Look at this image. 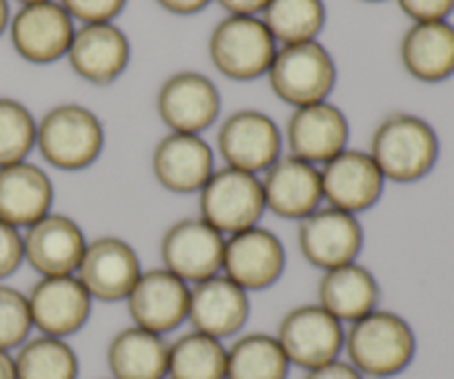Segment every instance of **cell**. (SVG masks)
I'll return each instance as SVG.
<instances>
[{
	"label": "cell",
	"mask_w": 454,
	"mask_h": 379,
	"mask_svg": "<svg viewBox=\"0 0 454 379\" xmlns=\"http://www.w3.org/2000/svg\"><path fill=\"white\" fill-rule=\"evenodd\" d=\"M16 379H78L80 367L74 349L60 337H35L18 351Z\"/></svg>",
	"instance_id": "cell-31"
},
{
	"label": "cell",
	"mask_w": 454,
	"mask_h": 379,
	"mask_svg": "<svg viewBox=\"0 0 454 379\" xmlns=\"http://www.w3.org/2000/svg\"><path fill=\"white\" fill-rule=\"evenodd\" d=\"M319 178L328 207L350 216L372 209L384 195L386 180L366 151L344 149L319 167Z\"/></svg>",
	"instance_id": "cell-14"
},
{
	"label": "cell",
	"mask_w": 454,
	"mask_h": 379,
	"mask_svg": "<svg viewBox=\"0 0 454 379\" xmlns=\"http://www.w3.org/2000/svg\"><path fill=\"white\" fill-rule=\"evenodd\" d=\"M217 149L226 167L257 176L282 158V133L266 114L242 109L222 122Z\"/></svg>",
	"instance_id": "cell-9"
},
{
	"label": "cell",
	"mask_w": 454,
	"mask_h": 379,
	"mask_svg": "<svg viewBox=\"0 0 454 379\" xmlns=\"http://www.w3.org/2000/svg\"><path fill=\"white\" fill-rule=\"evenodd\" d=\"M344 328L319 304L288 311L278 327V342L288 362L304 371L335 362L344 349Z\"/></svg>",
	"instance_id": "cell-7"
},
{
	"label": "cell",
	"mask_w": 454,
	"mask_h": 379,
	"mask_svg": "<svg viewBox=\"0 0 454 379\" xmlns=\"http://www.w3.org/2000/svg\"><path fill=\"white\" fill-rule=\"evenodd\" d=\"M162 9L176 13V16H193V13L202 12L204 7H208L211 0H155Z\"/></svg>",
	"instance_id": "cell-39"
},
{
	"label": "cell",
	"mask_w": 454,
	"mask_h": 379,
	"mask_svg": "<svg viewBox=\"0 0 454 379\" xmlns=\"http://www.w3.org/2000/svg\"><path fill=\"white\" fill-rule=\"evenodd\" d=\"M286 269V251L273 231L264 226L239 231L224 242L222 271L244 291H264L279 282Z\"/></svg>",
	"instance_id": "cell-12"
},
{
	"label": "cell",
	"mask_w": 454,
	"mask_h": 379,
	"mask_svg": "<svg viewBox=\"0 0 454 379\" xmlns=\"http://www.w3.org/2000/svg\"><path fill=\"white\" fill-rule=\"evenodd\" d=\"M31 313L27 296L0 284V349H18L27 342L31 331Z\"/></svg>",
	"instance_id": "cell-33"
},
{
	"label": "cell",
	"mask_w": 454,
	"mask_h": 379,
	"mask_svg": "<svg viewBox=\"0 0 454 379\" xmlns=\"http://www.w3.org/2000/svg\"><path fill=\"white\" fill-rule=\"evenodd\" d=\"M22 260H25V251H22L20 231L0 220V280L16 273Z\"/></svg>",
	"instance_id": "cell-35"
},
{
	"label": "cell",
	"mask_w": 454,
	"mask_h": 379,
	"mask_svg": "<svg viewBox=\"0 0 454 379\" xmlns=\"http://www.w3.org/2000/svg\"><path fill=\"white\" fill-rule=\"evenodd\" d=\"M275 43L300 44L319 36L326 22V7L322 0H270L262 20Z\"/></svg>",
	"instance_id": "cell-30"
},
{
	"label": "cell",
	"mask_w": 454,
	"mask_h": 379,
	"mask_svg": "<svg viewBox=\"0 0 454 379\" xmlns=\"http://www.w3.org/2000/svg\"><path fill=\"white\" fill-rule=\"evenodd\" d=\"M266 213L262 178L224 167L200 189V217L224 238L253 229Z\"/></svg>",
	"instance_id": "cell-5"
},
{
	"label": "cell",
	"mask_w": 454,
	"mask_h": 379,
	"mask_svg": "<svg viewBox=\"0 0 454 379\" xmlns=\"http://www.w3.org/2000/svg\"><path fill=\"white\" fill-rule=\"evenodd\" d=\"M248 313V293L231 282L226 275H213L191 287L186 320L198 333L215 340L233 337L244 328Z\"/></svg>",
	"instance_id": "cell-22"
},
{
	"label": "cell",
	"mask_w": 454,
	"mask_h": 379,
	"mask_svg": "<svg viewBox=\"0 0 454 379\" xmlns=\"http://www.w3.org/2000/svg\"><path fill=\"white\" fill-rule=\"evenodd\" d=\"M297 244L310 266L331 271L357 262L364 247V229L357 216L333 207H319L300 220Z\"/></svg>",
	"instance_id": "cell-10"
},
{
	"label": "cell",
	"mask_w": 454,
	"mask_h": 379,
	"mask_svg": "<svg viewBox=\"0 0 454 379\" xmlns=\"http://www.w3.org/2000/svg\"><path fill=\"white\" fill-rule=\"evenodd\" d=\"M291 362L278 337L248 333L226 351V379H286Z\"/></svg>",
	"instance_id": "cell-28"
},
{
	"label": "cell",
	"mask_w": 454,
	"mask_h": 379,
	"mask_svg": "<svg viewBox=\"0 0 454 379\" xmlns=\"http://www.w3.org/2000/svg\"><path fill=\"white\" fill-rule=\"evenodd\" d=\"M317 297L319 306L328 311L333 318L353 324L377 309L381 288L366 266L350 262V265L324 271Z\"/></svg>",
	"instance_id": "cell-25"
},
{
	"label": "cell",
	"mask_w": 454,
	"mask_h": 379,
	"mask_svg": "<svg viewBox=\"0 0 454 379\" xmlns=\"http://www.w3.org/2000/svg\"><path fill=\"white\" fill-rule=\"evenodd\" d=\"M65 12L84 25L96 22H111L122 13L127 0H60Z\"/></svg>",
	"instance_id": "cell-34"
},
{
	"label": "cell",
	"mask_w": 454,
	"mask_h": 379,
	"mask_svg": "<svg viewBox=\"0 0 454 379\" xmlns=\"http://www.w3.org/2000/svg\"><path fill=\"white\" fill-rule=\"evenodd\" d=\"M84 249L87 240L78 222L60 213H47L27 226V233L22 235L25 260L43 278L75 275Z\"/></svg>",
	"instance_id": "cell-16"
},
{
	"label": "cell",
	"mask_w": 454,
	"mask_h": 379,
	"mask_svg": "<svg viewBox=\"0 0 454 379\" xmlns=\"http://www.w3.org/2000/svg\"><path fill=\"white\" fill-rule=\"evenodd\" d=\"M222 98L213 80L198 71H180L167 78L158 93V114L171 133L200 136L215 124Z\"/></svg>",
	"instance_id": "cell-15"
},
{
	"label": "cell",
	"mask_w": 454,
	"mask_h": 379,
	"mask_svg": "<svg viewBox=\"0 0 454 379\" xmlns=\"http://www.w3.org/2000/svg\"><path fill=\"white\" fill-rule=\"evenodd\" d=\"M266 211L284 220H304L322 204V178L319 167L295 155H282L270 164L262 178Z\"/></svg>",
	"instance_id": "cell-21"
},
{
	"label": "cell",
	"mask_w": 454,
	"mask_h": 379,
	"mask_svg": "<svg viewBox=\"0 0 454 379\" xmlns=\"http://www.w3.org/2000/svg\"><path fill=\"white\" fill-rule=\"evenodd\" d=\"M106 364L114 379H164L168 373V344L158 333L129 327L111 340Z\"/></svg>",
	"instance_id": "cell-27"
},
{
	"label": "cell",
	"mask_w": 454,
	"mask_h": 379,
	"mask_svg": "<svg viewBox=\"0 0 454 379\" xmlns=\"http://www.w3.org/2000/svg\"><path fill=\"white\" fill-rule=\"evenodd\" d=\"M226 238L202 217H184L167 229L160 242L162 269L186 284L220 275Z\"/></svg>",
	"instance_id": "cell-8"
},
{
	"label": "cell",
	"mask_w": 454,
	"mask_h": 379,
	"mask_svg": "<svg viewBox=\"0 0 454 379\" xmlns=\"http://www.w3.org/2000/svg\"><path fill=\"white\" fill-rule=\"evenodd\" d=\"M27 302L31 324L47 337L65 340L78 333L91 315V296L75 275L43 278L31 288Z\"/></svg>",
	"instance_id": "cell-18"
},
{
	"label": "cell",
	"mask_w": 454,
	"mask_h": 379,
	"mask_svg": "<svg viewBox=\"0 0 454 379\" xmlns=\"http://www.w3.org/2000/svg\"><path fill=\"white\" fill-rule=\"evenodd\" d=\"M151 169L162 189L176 195L200 193L215 171V158L200 136L168 133L155 145Z\"/></svg>",
	"instance_id": "cell-20"
},
{
	"label": "cell",
	"mask_w": 454,
	"mask_h": 379,
	"mask_svg": "<svg viewBox=\"0 0 454 379\" xmlns=\"http://www.w3.org/2000/svg\"><path fill=\"white\" fill-rule=\"evenodd\" d=\"M278 43L255 16H229L208 38V56L222 75L239 83L269 74Z\"/></svg>",
	"instance_id": "cell-6"
},
{
	"label": "cell",
	"mask_w": 454,
	"mask_h": 379,
	"mask_svg": "<svg viewBox=\"0 0 454 379\" xmlns=\"http://www.w3.org/2000/svg\"><path fill=\"white\" fill-rule=\"evenodd\" d=\"M350 124L344 111L331 102L300 107L286 124V142L291 155L322 167L346 149Z\"/></svg>",
	"instance_id": "cell-19"
},
{
	"label": "cell",
	"mask_w": 454,
	"mask_h": 379,
	"mask_svg": "<svg viewBox=\"0 0 454 379\" xmlns=\"http://www.w3.org/2000/svg\"><path fill=\"white\" fill-rule=\"evenodd\" d=\"M304 379H364V375L348 362H337L335 359V362L324 364L313 371H306Z\"/></svg>",
	"instance_id": "cell-37"
},
{
	"label": "cell",
	"mask_w": 454,
	"mask_h": 379,
	"mask_svg": "<svg viewBox=\"0 0 454 379\" xmlns=\"http://www.w3.org/2000/svg\"><path fill=\"white\" fill-rule=\"evenodd\" d=\"M403 69L421 83H443L454 75V25L415 22L402 38Z\"/></svg>",
	"instance_id": "cell-26"
},
{
	"label": "cell",
	"mask_w": 454,
	"mask_h": 379,
	"mask_svg": "<svg viewBox=\"0 0 454 379\" xmlns=\"http://www.w3.org/2000/svg\"><path fill=\"white\" fill-rule=\"evenodd\" d=\"M366 3H381V0H366Z\"/></svg>",
	"instance_id": "cell-43"
},
{
	"label": "cell",
	"mask_w": 454,
	"mask_h": 379,
	"mask_svg": "<svg viewBox=\"0 0 454 379\" xmlns=\"http://www.w3.org/2000/svg\"><path fill=\"white\" fill-rule=\"evenodd\" d=\"M53 185L35 164L22 162L0 167V220L27 229L51 213Z\"/></svg>",
	"instance_id": "cell-24"
},
{
	"label": "cell",
	"mask_w": 454,
	"mask_h": 379,
	"mask_svg": "<svg viewBox=\"0 0 454 379\" xmlns=\"http://www.w3.org/2000/svg\"><path fill=\"white\" fill-rule=\"evenodd\" d=\"M35 146L51 167L60 171H82L100 158L105 149V127L87 107L58 105L38 122Z\"/></svg>",
	"instance_id": "cell-3"
},
{
	"label": "cell",
	"mask_w": 454,
	"mask_h": 379,
	"mask_svg": "<svg viewBox=\"0 0 454 379\" xmlns=\"http://www.w3.org/2000/svg\"><path fill=\"white\" fill-rule=\"evenodd\" d=\"M20 4H34V3H44V0H18Z\"/></svg>",
	"instance_id": "cell-42"
},
{
	"label": "cell",
	"mask_w": 454,
	"mask_h": 379,
	"mask_svg": "<svg viewBox=\"0 0 454 379\" xmlns=\"http://www.w3.org/2000/svg\"><path fill=\"white\" fill-rule=\"evenodd\" d=\"M217 3L231 16H255V13L264 12L270 0H217Z\"/></svg>",
	"instance_id": "cell-38"
},
{
	"label": "cell",
	"mask_w": 454,
	"mask_h": 379,
	"mask_svg": "<svg viewBox=\"0 0 454 379\" xmlns=\"http://www.w3.org/2000/svg\"><path fill=\"white\" fill-rule=\"evenodd\" d=\"M12 44L20 58L34 65H49L67 56L74 40V18L60 3L22 4L9 22Z\"/></svg>",
	"instance_id": "cell-13"
},
{
	"label": "cell",
	"mask_w": 454,
	"mask_h": 379,
	"mask_svg": "<svg viewBox=\"0 0 454 379\" xmlns=\"http://www.w3.org/2000/svg\"><path fill=\"white\" fill-rule=\"evenodd\" d=\"M171 379H226V349L204 333H186L168 344Z\"/></svg>",
	"instance_id": "cell-29"
},
{
	"label": "cell",
	"mask_w": 454,
	"mask_h": 379,
	"mask_svg": "<svg viewBox=\"0 0 454 379\" xmlns=\"http://www.w3.org/2000/svg\"><path fill=\"white\" fill-rule=\"evenodd\" d=\"M67 56L71 69L80 78L102 87L124 74L131 58V44L124 31L114 22H96L82 25L75 31Z\"/></svg>",
	"instance_id": "cell-23"
},
{
	"label": "cell",
	"mask_w": 454,
	"mask_h": 379,
	"mask_svg": "<svg viewBox=\"0 0 454 379\" xmlns=\"http://www.w3.org/2000/svg\"><path fill=\"white\" fill-rule=\"evenodd\" d=\"M269 83L275 96L295 109L326 102L337 83L335 60L317 40L286 44L270 62Z\"/></svg>",
	"instance_id": "cell-4"
},
{
	"label": "cell",
	"mask_w": 454,
	"mask_h": 379,
	"mask_svg": "<svg viewBox=\"0 0 454 379\" xmlns=\"http://www.w3.org/2000/svg\"><path fill=\"white\" fill-rule=\"evenodd\" d=\"M9 25V3L7 0H0V36L7 29Z\"/></svg>",
	"instance_id": "cell-41"
},
{
	"label": "cell",
	"mask_w": 454,
	"mask_h": 379,
	"mask_svg": "<svg viewBox=\"0 0 454 379\" xmlns=\"http://www.w3.org/2000/svg\"><path fill=\"white\" fill-rule=\"evenodd\" d=\"M38 122L25 105L0 98V167L27 160L35 146Z\"/></svg>",
	"instance_id": "cell-32"
},
{
	"label": "cell",
	"mask_w": 454,
	"mask_h": 379,
	"mask_svg": "<svg viewBox=\"0 0 454 379\" xmlns=\"http://www.w3.org/2000/svg\"><path fill=\"white\" fill-rule=\"evenodd\" d=\"M142 275L140 257L136 249L122 238L102 235L87 242L75 278L82 282L91 300L114 302L127 300L131 288Z\"/></svg>",
	"instance_id": "cell-11"
},
{
	"label": "cell",
	"mask_w": 454,
	"mask_h": 379,
	"mask_svg": "<svg viewBox=\"0 0 454 379\" xmlns=\"http://www.w3.org/2000/svg\"><path fill=\"white\" fill-rule=\"evenodd\" d=\"M350 367L364 377L386 379L406 371L417 353V337L411 324L393 311L375 309L350 324L344 336Z\"/></svg>",
	"instance_id": "cell-2"
},
{
	"label": "cell",
	"mask_w": 454,
	"mask_h": 379,
	"mask_svg": "<svg viewBox=\"0 0 454 379\" xmlns=\"http://www.w3.org/2000/svg\"><path fill=\"white\" fill-rule=\"evenodd\" d=\"M0 379H16V364L7 351L0 349Z\"/></svg>",
	"instance_id": "cell-40"
},
{
	"label": "cell",
	"mask_w": 454,
	"mask_h": 379,
	"mask_svg": "<svg viewBox=\"0 0 454 379\" xmlns=\"http://www.w3.org/2000/svg\"><path fill=\"white\" fill-rule=\"evenodd\" d=\"M439 136L433 124L412 114H393L377 124L371 158L386 182L412 185L433 173L439 160Z\"/></svg>",
	"instance_id": "cell-1"
},
{
	"label": "cell",
	"mask_w": 454,
	"mask_h": 379,
	"mask_svg": "<svg viewBox=\"0 0 454 379\" xmlns=\"http://www.w3.org/2000/svg\"><path fill=\"white\" fill-rule=\"evenodd\" d=\"M189 296V284L168 273L167 269L142 271L140 280L127 297L133 327L158 336L176 331L182 322H186Z\"/></svg>",
	"instance_id": "cell-17"
},
{
	"label": "cell",
	"mask_w": 454,
	"mask_h": 379,
	"mask_svg": "<svg viewBox=\"0 0 454 379\" xmlns=\"http://www.w3.org/2000/svg\"><path fill=\"white\" fill-rule=\"evenodd\" d=\"M399 7L415 22H437L452 16L454 0H399Z\"/></svg>",
	"instance_id": "cell-36"
}]
</instances>
